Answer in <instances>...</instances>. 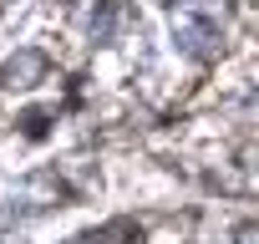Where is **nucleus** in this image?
I'll list each match as a JSON object with an SVG mask.
<instances>
[{
	"mask_svg": "<svg viewBox=\"0 0 259 244\" xmlns=\"http://www.w3.org/2000/svg\"><path fill=\"white\" fill-rule=\"evenodd\" d=\"M173 41H178V51H188V56H208V51H213V41H219V31H213V21H208V16L178 11V16H173Z\"/></svg>",
	"mask_w": 259,
	"mask_h": 244,
	"instance_id": "f257e3e1",
	"label": "nucleus"
},
{
	"mask_svg": "<svg viewBox=\"0 0 259 244\" xmlns=\"http://www.w3.org/2000/svg\"><path fill=\"white\" fill-rule=\"evenodd\" d=\"M66 244H138V229L127 224V219H112V224L87 229V234H76V239H66Z\"/></svg>",
	"mask_w": 259,
	"mask_h": 244,
	"instance_id": "f03ea898",
	"label": "nucleus"
},
{
	"mask_svg": "<svg viewBox=\"0 0 259 244\" xmlns=\"http://www.w3.org/2000/svg\"><path fill=\"white\" fill-rule=\"evenodd\" d=\"M41 71H46V56L21 51V56H11V61H6V87H31Z\"/></svg>",
	"mask_w": 259,
	"mask_h": 244,
	"instance_id": "7ed1b4c3",
	"label": "nucleus"
},
{
	"mask_svg": "<svg viewBox=\"0 0 259 244\" xmlns=\"http://www.w3.org/2000/svg\"><path fill=\"white\" fill-rule=\"evenodd\" d=\"M112 21H117V0H107V6H102V21H92L97 41H107V36H112Z\"/></svg>",
	"mask_w": 259,
	"mask_h": 244,
	"instance_id": "20e7f679",
	"label": "nucleus"
},
{
	"mask_svg": "<svg viewBox=\"0 0 259 244\" xmlns=\"http://www.w3.org/2000/svg\"><path fill=\"white\" fill-rule=\"evenodd\" d=\"M234 239H239V244H259V224H244Z\"/></svg>",
	"mask_w": 259,
	"mask_h": 244,
	"instance_id": "39448f33",
	"label": "nucleus"
}]
</instances>
